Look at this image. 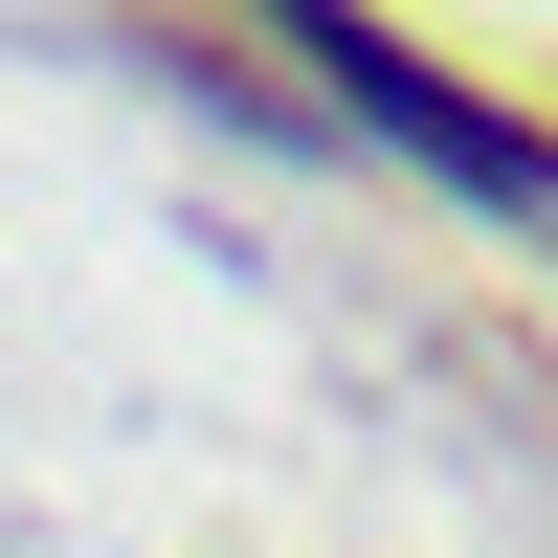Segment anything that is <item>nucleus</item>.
Wrapping results in <instances>:
<instances>
[{
  "instance_id": "1",
  "label": "nucleus",
  "mask_w": 558,
  "mask_h": 558,
  "mask_svg": "<svg viewBox=\"0 0 558 558\" xmlns=\"http://www.w3.org/2000/svg\"><path fill=\"white\" fill-rule=\"evenodd\" d=\"M336 68H357V112H402L447 179H492V202H558V134H536V112H470L425 45H336Z\"/></svg>"
}]
</instances>
